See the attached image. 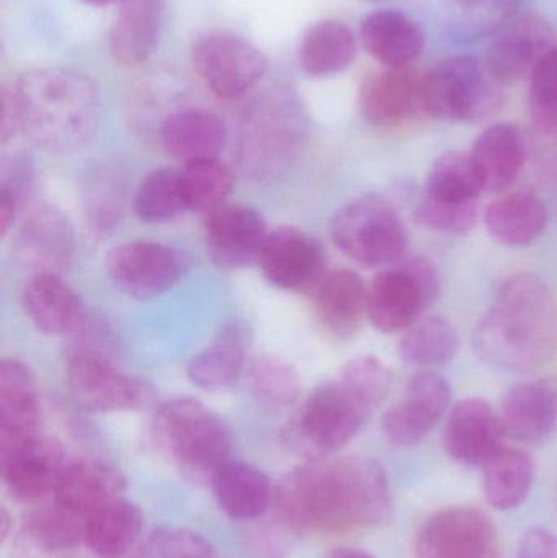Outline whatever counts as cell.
Listing matches in <instances>:
<instances>
[{
  "label": "cell",
  "instance_id": "8",
  "mask_svg": "<svg viewBox=\"0 0 557 558\" xmlns=\"http://www.w3.org/2000/svg\"><path fill=\"white\" fill-rule=\"evenodd\" d=\"M373 407L368 399L340 377L320 384L304 400L291 436L310 454H330L355 438Z\"/></svg>",
  "mask_w": 557,
  "mask_h": 558
},
{
  "label": "cell",
  "instance_id": "43",
  "mask_svg": "<svg viewBox=\"0 0 557 558\" xmlns=\"http://www.w3.org/2000/svg\"><path fill=\"white\" fill-rule=\"evenodd\" d=\"M415 219L422 228L441 234L463 235L476 225L477 203H447L424 196L415 209Z\"/></svg>",
  "mask_w": 557,
  "mask_h": 558
},
{
  "label": "cell",
  "instance_id": "19",
  "mask_svg": "<svg viewBox=\"0 0 557 558\" xmlns=\"http://www.w3.org/2000/svg\"><path fill=\"white\" fill-rule=\"evenodd\" d=\"M500 413L486 400L464 399L451 409L445 428V451L463 465H486L504 448Z\"/></svg>",
  "mask_w": 557,
  "mask_h": 558
},
{
  "label": "cell",
  "instance_id": "48",
  "mask_svg": "<svg viewBox=\"0 0 557 558\" xmlns=\"http://www.w3.org/2000/svg\"><path fill=\"white\" fill-rule=\"evenodd\" d=\"M517 558H557V534L543 527L526 531Z\"/></svg>",
  "mask_w": 557,
  "mask_h": 558
},
{
  "label": "cell",
  "instance_id": "20",
  "mask_svg": "<svg viewBox=\"0 0 557 558\" xmlns=\"http://www.w3.org/2000/svg\"><path fill=\"white\" fill-rule=\"evenodd\" d=\"M22 305L36 330L52 338L75 337L87 320L81 298L58 274L29 275Z\"/></svg>",
  "mask_w": 557,
  "mask_h": 558
},
{
  "label": "cell",
  "instance_id": "6",
  "mask_svg": "<svg viewBox=\"0 0 557 558\" xmlns=\"http://www.w3.org/2000/svg\"><path fill=\"white\" fill-rule=\"evenodd\" d=\"M502 105V84L471 56L445 59L422 75L421 107L431 117L470 123Z\"/></svg>",
  "mask_w": 557,
  "mask_h": 558
},
{
  "label": "cell",
  "instance_id": "47",
  "mask_svg": "<svg viewBox=\"0 0 557 558\" xmlns=\"http://www.w3.org/2000/svg\"><path fill=\"white\" fill-rule=\"evenodd\" d=\"M461 12L467 13L477 25L499 23L509 19L520 0H451Z\"/></svg>",
  "mask_w": 557,
  "mask_h": 558
},
{
  "label": "cell",
  "instance_id": "40",
  "mask_svg": "<svg viewBox=\"0 0 557 558\" xmlns=\"http://www.w3.org/2000/svg\"><path fill=\"white\" fill-rule=\"evenodd\" d=\"M483 192L470 154L450 153L441 154L425 183V196L447 203H473Z\"/></svg>",
  "mask_w": 557,
  "mask_h": 558
},
{
  "label": "cell",
  "instance_id": "52",
  "mask_svg": "<svg viewBox=\"0 0 557 558\" xmlns=\"http://www.w3.org/2000/svg\"><path fill=\"white\" fill-rule=\"evenodd\" d=\"M368 2H379V0H368Z\"/></svg>",
  "mask_w": 557,
  "mask_h": 558
},
{
  "label": "cell",
  "instance_id": "13",
  "mask_svg": "<svg viewBox=\"0 0 557 558\" xmlns=\"http://www.w3.org/2000/svg\"><path fill=\"white\" fill-rule=\"evenodd\" d=\"M107 268L114 284L131 298L154 299L180 281L185 260L167 245L134 241L111 248Z\"/></svg>",
  "mask_w": 557,
  "mask_h": 558
},
{
  "label": "cell",
  "instance_id": "26",
  "mask_svg": "<svg viewBox=\"0 0 557 558\" xmlns=\"http://www.w3.org/2000/svg\"><path fill=\"white\" fill-rule=\"evenodd\" d=\"M124 478L104 462L78 459L64 465L56 484V505L87 520L105 505L120 498Z\"/></svg>",
  "mask_w": 557,
  "mask_h": 558
},
{
  "label": "cell",
  "instance_id": "4",
  "mask_svg": "<svg viewBox=\"0 0 557 558\" xmlns=\"http://www.w3.org/2000/svg\"><path fill=\"white\" fill-rule=\"evenodd\" d=\"M306 131L303 108L287 88L268 92L245 111L241 163L258 180L280 175L293 159Z\"/></svg>",
  "mask_w": 557,
  "mask_h": 558
},
{
  "label": "cell",
  "instance_id": "34",
  "mask_svg": "<svg viewBox=\"0 0 557 558\" xmlns=\"http://www.w3.org/2000/svg\"><path fill=\"white\" fill-rule=\"evenodd\" d=\"M356 39L342 22L324 20L314 23L300 45L301 69L311 77H330L346 71L355 61Z\"/></svg>",
  "mask_w": 557,
  "mask_h": 558
},
{
  "label": "cell",
  "instance_id": "44",
  "mask_svg": "<svg viewBox=\"0 0 557 558\" xmlns=\"http://www.w3.org/2000/svg\"><path fill=\"white\" fill-rule=\"evenodd\" d=\"M208 541L180 527H162L147 537L133 558H211Z\"/></svg>",
  "mask_w": 557,
  "mask_h": 558
},
{
  "label": "cell",
  "instance_id": "49",
  "mask_svg": "<svg viewBox=\"0 0 557 558\" xmlns=\"http://www.w3.org/2000/svg\"><path fill=\"white\" fill-rule=\"evenodd\" d=\"M20 131L19 113H16L15 98L7 88H2V128H0V140L2 144L9 143Z\"/></svg>",
  "mask_w": 557,
  "mask_h": 558
},
{
  "label": "cell",
  "instance_id": "46",
  "mask_svg": "<svg viewBox=\"0 0 557 558\" xmlns=\"http://www.w3.org/2000/svg\"><path fill=\"white\" fill-rule=\"evenodd\" d=\"M340 379L359 390L373 405H378L391 387V373L375 356H356L343 366Z\"/></svg>",
  "mask_w": 557,
  "mask_h": 558
},
{
  "label": "cell",
  "instance_id": "1",
  "mask_svg": "<svg viewBox=\"0 0 557 558\" xmlns=\"http://www.w3.org/2000/svg\"><path fill=\"white\" fill-rule=\"evenodd\" d=\"M280 508L294 530L330 536L385 526L392 497L378 462L349 456L291 472L281 485Z\"/></svg>",
  "mask_w": 557,
  "mask_h": 558
},
{
  "label": "cell",
  "instance_id": "33",
  "mask_svg": "<svg viewBox=\"0 0 557 558\" xmlns=\"http://www.w3.org/2000/svg\"><path fill=\"white\" fill-rule=\"evenodd\" d=\"M484 225L500 244L522 247L543 234L548 225V211L535 195L512 193L487 206Z\"/></svg>",
  "mask_w": 557,
  "mask_h": 558
},
{
  "label": "cell",
  "instance_id": "7",
  "mask_svg": "<svg viewBox=\"0 0 557 558\" xmlns=\"http://www.w3.org/2000/svg\"><path fill=\"white\" fill-rule=\"evenodd\" d=\"M330 238L340 252L363 267H392L404 258L408 231L396 209L379 196L343 205L330 221Z\"/></svg>",
  "mask_w": 557,
  "mask_h": 558
},
{
  "label": "cell",
  "instance_id": "39",
  "mask_svg": "<svg viewBox=\"0 0 557 558\" xmlns=\"http://www.w3.org/2000/svg\"><path fill=\"white\" fill-rule=\"evenodd\" d=\"M134 215L147 225L172 221L186 211L180 170L162 167L147 173L134 195Z\"/></svg>",
  "mask_w": 557,
  "mask_h": 558
},
{
  "label": "cell",
  "instance_id": "24",
  "mask_svg": "<svg viewBox=\"0 0 557 558\" xmlns=\"http://www.w3.org/2000/svg\"><path fill=\"white\" fill-rule=\"evenodd\" d=\"M422 75L404 69H388L368 75L360 88V108L373 126L404 123L421 107Z\"/></svg>",
  "mask_w": 557,
  "mask_h": 558
},
{
  "label": "cell",
  "instance_id": "32",
  "mask_svg": "<svg viewBox=\"0 0 557 558\" xmlns=\"http://www.w3.org/2000/svg\"><path fill=\"white\" fill-rule=\"evenodd\" d=\"M211 485L219 507L232 520L262 517L274 498L270 478L244 462H226L213 475Z\"/></svg>",
  "mask_w": 557,
  "mask_h": 558
},
{
  "label": "cell",
  "instance_id": "15",
  "mask_svg": "<svg viewBox=\"0 0 557 558\" xmlns=\"http://www.w3.org/2000/svg\"><path fill=\"white\" fill-rule=\"evenodd\" d=\"M451 402L450 384L440 374H417L408 384L401 402L383 416L386 439L399 448H411L424 441L447 413Z\"/></svg>",
  "mask_w": 557,
  "mask_h": 558
},
{
  "label": "cell",
  "instance_id": "21",
  "mask_svg": "<svg viewBox=\"0 0 557 558\" xmlns=\"http://www.w3.org/2000/svg\"><path fill=\"white\" fill-rule=\"evenodd\" d=\"M16 252L25 264L32 265L33 274H58L74 252V232L68 216L48 203L33 206L16 234Z\"/></svg>",
  "mask_w": 557,
  "mask_h": 558
},
{
  "label": "cell",
  "instance_id": "51",
  "mask_svg": "<svg viewBox=\"0 0 557 558\" xmlns=\"http://www.w3.org/2000/svg\"><path fill=\"white\" fill-rule=\"evenodd\" d=\"M81 2L87 3L92 7H107L113 5L117 2H126V0H81Z\"/></svg>",
  "mask_w": 557,
  "mask_h": 558
},
{
  "label": "cell",
  "instance_id": "29",
  "mask_svg": "<svg viewBox=\"0 0 557 558\" xmlns=\"http://www.w3.org/2000/svg\"><path fill=\"white\" fill-rule=\"evenodd\" d=\"M159 140L166 153L183 163L218 159L225 149L226 126L211 111L189 108L162 121Z\"/></svg>",
  "mask_w": 557,
  "mask_h": 558
},
{
  "label": "cell",
  "instance_id": "42",
  "mask_svg": "<svg viewBox=\"0 0 557 558\" xmlns=\"http://www.w3.org/2000/svg\"><path fill=\"white\" fill-rule=\"evenodd\" d=\"M78 520L81 517L56 505V508H45L29 514L26 527L29 536L43 549L64 550L71 549L84 537L85 523Z\"/></svg>",
  "mask_w": 557,
  "mask_h": 558
},
{
  "label": "cell",
  "instance_id": "38",
  "mask_svg": "<svg viewBox=\"0 0 557 558\" xmlns=\"http://www.w3.org/2000/svg\"><path fill=\"white\" fill-rule=\"evenodd\" d=\"M458 348L460 337L453 324L445 317H427L405 330L399 353L405 363L434 367L453 360Z\"/></svg>",
  "mask_w": 557,
  "mask_h": 558
},
{
  "label": "cell",
  "instance_id": "31",
  "mask_svg": "<svg viewBox=\"0 0 557 558\" xmlns=\"http://www.w3.org/2000/svg\"><path fill=\"white\" fill-rule=\"evenodd\" d=\"M366 294L368 288L355 271H330L313 292L316 317L330 333L350 337L366 315Z\"/></svg>",
  "mask_w": 557,
  "mask_h": 558
},
{
  "label": "cell",
  "instance_id": "16",
  "mask_svg": "<svg viewBox=\"0 0 557 558\" xmlns=\"http://www.w3.org/2000/svg\"><path fill=\"white\" fill-rule=\"evenodd\" d=\"M552 23L538 15H523L504 23L491 39L486 68L500 84L532 75L549 49L555 48Z\"/></svg>",
  "mask_w": 557,
  "mask_h": 558
},
{
  "label": "cell",
  "instance_id": "23",
  "mask_svg": "<svg viewBox=\"0 0 557 558\" xmlns=\"http://www.w3.org/2000/svg\"><path fill=\"white\" fill-rule=\"evenodd\" d=\"M500 418L509 436L525 445H543L557 433V386L533 380L504 397Z\"/></svg>",
  "mask_w": 557,
  "mask_h": 558
},
{
  "label": "cell",
  "instance_id": "25",
  "mask_svg": "<svg viewBox=\"0 0 557 558\" xmlns=\"http://www.w3.org/2000/svg\"><path fill=\"white\" fill-rule=\"evenodd\" d=\"M41 399L35 374L22 361L0 364V446L38 435Z\"/></svg>",
  "mask_w": 557,
  "mask_h": 558
},
{
  "label": "cell",
  "instance_id": "45",
  "mask_svg": "<svg viewBox=\"0 0 557 558\" xmlns=\"http://www.w3.org/2000/svg\"><path fill=\"white\" fill-rule=\"evenodd\" d=\"M530 77L533 117L546 130L557 131V46L546 52Z\"/></svg>",
  "mask_w": 557,
  "mask_h": 558
},
{
  "label": "cell",
  "instance_id": "17",
  "mask_svg": "<svg viewBox=\"0 0 557 558\" xmlns=\"http://www.w3.org/2000/svg\"><path fill=\"white\" fill-rule=\"evenodd\" d=\"M68 464L58 442L41 433L0 446V468L5 487L20 501H33L55 492Z\"/></svg>",
  "mask_w": 557,
  "mask_h": 558
},
{
  "label": "cell",
  "instance_id": "50",
  "mask_svg": "<svg viewBox=\"0 0 557 558\" xmlns=\"http://www.w3.org/2000/svg\"><path fill=\"white\" fill-rule=\"evenodd\" d=\"M329 558H375L370 556L365 550L352 549V547H342V549H337L336 553H332V556Z\"/></svg>",
  "mask_w": 557,
  "mask_h": 558
},
{
  "label": "cell",
  "instance_id": "36",
  "mask_svg": "<svg viewBox=\"0 0 557 558\" xmlns=\"http://www.w3.org/2000/svg\"><path fill=\"white\" fill-rule=\"evenodd\" d=\"M535 482V462L529 452L504 446L484 465V497L500 511L516 510L529 497Z\"/></svg>",
  "mask_w": 557,
  "mask_h": 558
},
{
  "label": "cell",
  "instance_id": "35",
  "mask_svg": "<svg viewBox=\"0 0 557 558\" xmlns=\"http://www.w3.org/2000/svg\"><path fill=\"white\" fill-rule=\"evenodd\" d=\"M143 513L128 500L110 501L85 520L84 541L95 556L123 557L140 537Z\"/></svg>",
  "mask_w": 557,
  "mask_h": 558
},
{
  "label": "cell",
  "instance_id": "3",
  "mask_svg": "<svg viewBox=\"0 0 557 558\" xmlns=\"http://www.w3.org/2000/svg\"><path fill=\"white\" fill-rule=\"evenodd\" d=\"M12 94L20 131L45 153L75 154L97 136L101 97L87 75L62 68L33 69L20 75Z\"/></svg>",
  "mask_w": 557,
  "mask_h": 558
},
{
  "label": "cell",
  "instance_id": "30",
  "mask_svg": "<svg viewBox=\"0 0 557 558\" xmlns=\"http://www.w3.org/2000/svg\"><path fill=\"white\" fill-rule=\"evenodd\" d=\"M166 7L162 0H126L114 19L108 48L114 61L136 65L159 45Z\"/></svg>",
  "mask_w": 557,
  "mask_h": 558
},
{
  "label": "cell",
  "instance_id": "9",
  "mask_svg": "<svg viewBox=\"0 0 557 558\" xmlns=\"http://www.w3.org/2000/svg\"><path fill=\"white\" fill-rule=\"evenodd\" d=\"M438 289V274L431 260H401L376 275L368 286L366 317L383 333L405 331L435 301Z\"/></svg>",
  "mask_w": 557,
  "mask_h": 558
},
{
  "label": "cell",
  "instance_id": "27",
  "mask_svg": "<svg viewBox=\"0 0 557 558\" xmlns=\"http://www.w3.org/2000/svg\"><path fill=\"white\" fill-rule=\"evenodd\" d=\"M363 48L388 69L411 68L425 48L421 25L398 10H379L363 20Z\"/></svg>",
  "mask_w": 557,
  "mask_h": 558
},
{
  "label": "cell",
  "instance_id": "5",
  "mask_svg": "<svg viewBox=\"0 0 557 558\" xmlns=\"http://www.w3.org/2000/svg\"><path fill=\"white\" fill-rule=\"evenodd\" d=\"M154 432L167 454L192 477H213L229 462L231 436L221 420L198 400L164 403L154 418Z\"/></svg>",
  "mask_w": 557,
  "mask_h": 558
},
{
  "label": "cell",
  "instance_id": "11",
  "mask_svg": "<svg viewBox=\"0 0 557 558\" xmlns=\"http://www.w3.org/2000/svg\"><path fill=\"white\" fill-rule=\"evenodd\" d=\"M414 558H502V544L496 524L483 511L445 508L422 524Z\"/></svg>",
  "mask_w": 557,
  "mask_h": 558
},
{
  "label": "cell",
  "instance_id": "14",
  "mask_svg": "<svg viewBox=\"0 0 557 558\" xmlns=\"http://www.w3.org/2000/svg\"><path fill=\"white\" fill-rule=\"evenodd\" d=\"M257 264L271 284L287 291L314 292L327 275L323 245L296 228L270 232Z\"/></svg>",
  "mask_w": 557,
  "mask_h": 558
},
{
  "label": "cell",
  "instance_id": "28",
  "mask_svg": "<svg viewBox=\"0 0 557 558\" xmlns=\"http://www.w3.org/2000/svg\"><path fill=\"white\" fill-rule=\"evenodd\" d=\"M470 157L483 192L500 193L522 173L525 144L512 124H493L477 137Z\"/></svg>",
  "mask_w": 557,
  "mask_h": 558
},
{
  "label": "cell",
  "instance_id": "22",
  "mask_svg": "<svg viewBox=\"0 0 557 558\" xmlns=\"http://www.w3.org/2000/svg\"><path fill=\"white\" fill-rule=\"evenodd\" d=\"M251 340V328L245 322H226L215 340L190 360L186 366L190 383L205 392L232 389L244 371Z\"/></svg>",
  "mask_w": 557,
  "mask_h": 558
},
{
  "label": "cell",
  "instance_id": "18",
  "mask_svg": "<svg viewBox=\"0 0 557 558\" xmlns=\"http://www.w3.org/2000/svg\"><path fill=\"white\" fill-rule=\"evenodd\" d=\"M270 232L264 216L244 205H228L206 215L205 241L209 257L229 270L258 262Z\"/></svg>",
  "mask_w": 557,
  "mask_h": 558
},
{
  "label": "cell",
  "instance_id": "12",
  "mask_svg": "<svg viewBox=\"0 0 557 558\" xmlns=\"http://www.w3.org/2000/svg\"><path fill=\"white\" fill-rule=\"evenodd\" d=\"M193 65L206 87L225 100L247 95L268 71V61L257 46L241 36L209 35L193 48Z\"/></svg>",
  "mask_w": 557,
  "mask_h": 558
},
{
  "label": "cell",
  "instance_id": "10",
  "mask_svg": "<svg viewBox=\"0 0 557 558\" xmlns=\"http://www.w3.org/2000/svg\"><path fill=\"white\" fill-rule=\"evenodd\" d=\"M65 379L78 405L92 412H130L144 409L154 400L149 384L121 373L92 348H74L68 354Z\"/></svg>",
  "mask_w": 557,
  "mask_h": 558
},
{
  "label": "cell",
  "instance_id": "41",
  "mask_svg": "<svg viewBox=\"0 0 557 558\" xmlns=\"http://www.w3.org/2000/svg\"><path fill=\"white\" fill-rule=\"evenodd\" d=\"M249 384L255 399L274 409L293 405L301 393V376L290 361L261 354L249 366Z\"/></svg>",
  "mask_w": 557,
  "mask_h": 558
},
{
  "label": "cell",
  "instance_id": "2",
  "mask_svg": "<svg viewBox=\"0 0 557 558\" xmlns=\"http://www.w3.org/2000/svg\"><path fill=\"white\" fill-rule=\"evenodd\" d=\"M474 347L491 366L532 371L555 356L557 305L548 284L532 274L509 277L476 331Z\"/></svg>",
  "mask_w": 557,
  "mask_h": 558
},
{
  "label": "cell",
  "instance_id": "37",
  "mask_svg": "<svg viewBox=\"0 0 557 558\" xmlns=\"http://www.w3.org/2000/svg\"><path fill=\"white\" fill-rule=\"evenodd\" d=\"M180 175L186 211L209 215L226 205L234 189V172L219 157L183 163Z\"/></svg>",
  "mask_w": 557,
  "mask_h": 558
}]
</instances>
